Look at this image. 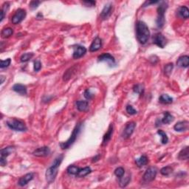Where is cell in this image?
I'll return each instance as SVG.
<instances>
[{
	"instance_id": "cell-1",
	"label": "cell",
	"mask_w": 189,
	"mask_h": 189,
	"mask_svg": "<svg viewBox=\"0 0 189 189\" xmlns=\"http://www.w3.org/2000/svg\"><path fill=\"white\" fill-rule=\"evenodd\" d=\"M63 159H64V155H63V154H61V155L57 157L54 160L53 163L51 165V166L49 167L47 169L45 174V177L47 183H52V182L55 181L56 177H57L58 174V170H59V166H60Z\"/></svg>"
},
{
	"instance_id": "cell-2",
	"label": "cell",
	"mask_w": 189,
	"mask_h": 189,
	"mask_svg": "<svg viewBox=\"0 0 189 189\" xmlns=\"http://www.w3.org/2000/svg\"><path fill=\"white\" fill-rule=\"evenodd\" d=\"M136 33L139 42L142 45H145L149 40L150 36V31L146 24L144 22L138 21L136 25Z\"/></svg>"
},
{
	"instance_id": "cell-3",
	"label": "cell",
	"mask_w": 189,
	"mask_h": 189,
	"mask_svg": "<svg viewBox=\"0 0 189 189\" xmlns=\"http://www.w3.org/2000/svg\"><path fill=\"white\" fill-rule=\"evenodd\" d=\"M168 8V4L166 2H160L157 8V18L156 20L157 26L162 28L165 24V13Z\"/></svg>"
},
{
	"instance_id": "cell-4",
	"label": "cell",
	"mask_w": 189,
	"mask_h": 189,
	"mask_svg": "<svg viewBox=\"0 0 189 189\" xmlns=\"http://www.w3.org/2000/svg\"><path fill=\"white\" fill-rule=\"evenodd\" d=\"M81 127H82V124L80 123H78L77 125L76 126V127H75V129H73V132H72V134L70 135V137H69V138L67 140L66 142L64 143H61L60 144V146L61 148L62 149H68V148L70 147L74 143V142L76 141V138L78 137V135L79 134L80 132H81Z\"/></svg>"
},
{
	"instance_id": "cell-5",
	"label": "cell",
	"mask_w": 189,
	"mask_h": 189,
	"mask_svg": "<svg viewBox=\"0 0 189 189\" xmlns=\"http://www.w3.org/2000/svg\"><path fill=\"white\" fill-rule=\"evenodd\" d=\"M7 126L12 130L17 131V132H25L27 130V127L25 124L21 120H16V119L8 120Z\"/></svg>"
},
{
	"instance_id": "cell-6",
	"label": "cell",
	"mask_w": 189,
	"mask_h": 189,
	"mask_svg": "<svg viewBox=\"0 0 189 189\" xmlns=\"http://www.w3.org/2000/svg\"><path fill=\"white\" fill-rule=\"evenodd\" d=\"M157 169L155 167H150L146 171V172L143 177V180L146 183H149L150 182L153 181L157 176Z\"/></svg>"
},
{
	"instance_id": "cell-7",
	"label": "cell",
	"mask_w": 189,
	"mask_h": 189,
	"mask_svg": "<svg viewBox=\"0 0 189 189\" xmlns=\"http://www.w3.org/2000/svg\"><path fill=\"white\" fill-rule=\"evenodd\" d=\"M25 16H26V11L21 8L18 9L12 17V23L13 25H18L25 19Z\"/></svg>"
},
{
	"instance_id": "cell-8",
	"label": "cell",
	"mask_w": 189,
	"mask_h": 189,
	"mask_svg": "<svg viewBox=\"0 0 189 189\" xmlns=\"http://www.w3.org/2000/svg\"><path fill=\"white\" fill-rule=\"evenodd\" d=\"M136 127V123L134 122H129L127 124L125 129H124L123 132L122 137L124 139H128L132 136V134H133L134 129Z\"/></svg>"
},
{
	"instance_id": "cell-9",
	"label": "cell",
	"mask_w": 189,
	"mask_h": 189,
	"mask_svg": "<svg viewBox=\"0 0 189 189\" xmlns=\"http://www.w3.org/2000/svg\"><path fill=\"white\" fill-rule=\"evenodd\" d=\"M153 42L157 46H158L160 48H163L166 45L167 40L166 37L160 33H158L154 35V38H153Z\"/></svg>"
},
{
	"instance_id": "cell-10",
	"label": "cell",
	"mask_w": 189,
	"mask_h": 189,
	"mask_svg": "<svg viewBox=\"0 0 189 189\" xmlns=\"http://www.w3.org/2000/svg\"><path fill=\"white\" fill-rule=\"evenodd\" d=\"M98 61H105L106 62L110 67H113L115 65V58L110 53H103L102 55L98 56Z\"/></svg>"
},
{
	"instance_id": "cell-11",
	"label": "cell",
	"mask_w": 189,
	"mask_h": 189,
	"mask_svg": "<svg viewBox=\"0 0 189 189\" xmlns=\"http://www.w3.org/2000/svg\"><path fill=\"white\" fill-rule=\"evenodd\" d=\"M33 155L35 157H44L48 156L50 154V148L47 146H43V147L39 148V149H35L33 152Z\"/></svg>"
},
{
	"instance_id": "cell-12",
	"label": "cell",
	"mask_w": 189,
	"mask_h": 189,
	"mask_svg": "<svg viewBox=\"0 0 189 189\" xmlns=\"http://www.w3.org/2000/svg\"><path fill=\"white\" fill-rule=\"evenodd\" d=\"M188 127H189V122L188 120H183V121H180L174 125V130L177 131V132H181L188 130Z\"/></svg>"
},
{
	"instance_id": "cell-13",
	"label": "cell",
	"mask_w": 189,
	"mask_h": 189,
	"mask_svg": "<svg viewBox=\"0 0 189 189\" xmlns=\"http://www.w3.org/2000/svg\"><path fill=\"white\" fill-rule=\"evenodd\" d=\"M86 52V47H84L83 46L78 45L76 46V47H74V52H73V56L74 59H79V58L84 56Z\"/></svg>"
},
{
	"instance_id": "cell-14",
	"label": "cell",
	"mask_w": 189,
	"mask_h": 189,
	"mask_svg": "<svg viewBox=\"0 0 189 189\" xmlns=\"http://www.w3.org/2000/svg\"><path fill=\"white\" fill-rule=\"evenodd\" d=\"M112 5L111 3H109V4H106V5L104 6V8H103L102 10L101 13H100V18L102 19H106L108 17L110 16L112 13Z\"/></svg>"
},
{
	"instance_id": "cell-15",
	"label": "cell",
	"mask_w": 189,
	"mask_h": 189,
	"mask_svg": "<svg viewBox=\"0 0 189 189\" xmlns=\"http://www.w3.org/2000/svg\"><path fill=\"white\" fill-rule=\"evenodd\" d=\"M102 47V40L99 37H96L94 40H93V43L91 44L89 47V51L90 52H96V51L99 50Z\"/></svg>"
},
{
	"instance_id": "cell-16",
	"label": "cell",
	"mask_w": 189,
	"mask_h": 189,
	"mask_svg": "<svg viewBox=\"0 0 189 189\" xmlns=\"http://www.w3.org/2000/svg\"><path fill=\"white\" fill-rule=\"evenodd\" d=\"M33 176H34V174L33 173L27 174H25V176L22 177L19 180L18 184L20 185V186H25V185H26L29 182H30L32 180H33Z\"/></svg>"
},
{
	"instance_id": "cell-17",
	"label": "cell",
	"mask_w": 189,
	"mask_h": 189,
	"mask_svg": "<svg viewBox=\"0 0 189 189\" xmlns=\"http://www.w3.org/2000/svg\"><path fill=\"white\" fill-rule=\"evenodd\" d=\"M113 132H114L113 124L111 123L110 124V127H109V129H108V131H107V132L104 134V136H103V143H102V145H103V146H106V145L110 142V140L112 138Z\"/></svg>"
},
{
	"instance_id": "cell-18",
	"label": "cell",
	"mask_w": 189,
	"mask_h": 189,
	"mask_svg": "<svg viewBox=\"0 0 189 189\" xmlns=\"http://www.w3.org/2000/svg\"><path fill=\"white\" fill-rule=\"evenodd\" d=\"M12 89L14 92L18 93V94L21 95H27L28 93V90H27V87L23 84H20V83H16L14 84L12 87Z\"/></svg>"
},
{
	"instance_id": "cell-19",
	"label": "cell",
	"mask_w": 189,
	"mask_h": 189,
	"mask_svg": "<svg viewBox=\"0 0 189 189\" xmlns=\"http://www.w3.org/2000/svg\"><path fill=\"white\" fill-rule=\"evenodd\" d=\"M177 64L180 67L187 68L189 65V57L188 56H180L177 61Z\"/></svg>"
},
{
	"instance_id": "cell-20",
	"label": "cell",
	"mask_w": 189,
	"mask_h": 189,
	"mask_svg": "<svg viewBox=\"0 0 189 189\" xmlns=\"http://www.w3.org/2000/svg\"><path fill=\"white\" fill-rule=\"evenodd\" d=\"M189 157V147L185 146L181 151H180L178 154V158L180 160H187Z\"/></svg>"
},
{
	"instance_id": "cell-21",
	"label": "cell",
	"mask_w": 189,
	"mask_h": 189,
	"mask_svg": "<svg viewBox=\"0 0 189 189\" xmlns=\"http://www.w3.org/2000/svg\"><path fill=\"white\" fill-rule=\"evenodd\" d=\"M76 67H77L76 66H73V67H70L66 71L65 73L64 74V76H63V80L64 81H68V80L70 79L73 77V76L75 74V73L76 71Z\"/></svg>"
},
{
	"instance_id": "cell-22",
	"label": "cell",
	"mask_w": 189,
	"mask_h": 189,
	"mask_svg": "<svg viewBox=\"0 0 189 189\" xmlns=\"http://www.w3.org/2000/svg\"><path fill=\"white\" fill-rule=\"evenodd\" d=\"M89 103L86 100H78L76 102V106L78 111L80 112H85L87 110Z\"/></svg>"
},
{
	"instance_id": "cell-23",
	"label": "cell",
	"mask_w": 189,
	"mask_h": 189,
	"mask_svg": "<svg viewBox=\"0 0 189 189\" xmlns=\"http://www.w3.org/2000/svg\"><path fill=\"white\" fill-rule=\"evenodd\" d=\"M15 150V148L13 146H8V147H5L4 149H2L0 151V154H1V157L6 158L10 154H12Z\"/></svg>"
},
{
	"instance_id": "cell-24",
	"label": "cell",
	"mask_w": 189,
	"mask_h": 189,
	"mask_svg": "<svg viewBox=\"0 0 189 189\" xmlns=\"http://www.w3.org/2000/svg\"><path fill=\"white\" fill-rule=\"evenodd\" d=\"M178 14L179 16L182 18L188 19L189 16V10L186 6H182L179 8L178 10Z\"/></svg>"
},
{
	"instance_id": "cell-25",
	"label": "cell",
	"mask_w": 189,
	"mask_h": 189,
	"mask_svg": "<svg viewBox=\"0 0 189 189\" xmlns=\"http://www.w3.org/2000/svg\"><path fill=\"white\" fill-rule=\"evenodd\" d=\"M148 163H149V159H148L147 157L145 155H142L135 160L136 165L138 167H143L146 166V164H148Z\"/></svg>"
},
{
	"instance_id": "cell-26",
	"label": "cell",
	"mask_w": 189,
	"mask_h": 189,
	"mask_svg": "<svg viewBox=\"0 0 189 189\" xmlns=\"http://www.w3.org/2000/svg\"><path fill=\"white\" fill-rule=\"evenodd\" d=\"M159 101L162 103H164V104H169V103H171L173 102V98L168 95L163 94L160 97Z\"/></svg>"
},
{
	"instance_id": "cell-27",
	"label": "cell",
	"mask_w": 189,
	"mask_h": 189,
	"mask_svg": "<svg viewBox=\"0 0 189 189\" xmlns=\"http://www.w3.org/2000/svg\"><path fill=\"white\" fill-rule=\"evenodd\" d=\"M173 120H174L173 115H171L168 112H164V117H163V119L161 120V122L163 123L168 124L171 122H172Z\"/></svg>"
},
{
	"instance_id": "cell-28",
	"label": "cell",
	"mask_w": 189,
	"mask_h": 189,
	"mask_svg": "<svg viewBox=\"0 0 189 189\" xmlns=\"http://www.w3.org/2000/svg\"><path fill=\"white\" fill-rule=\"evenodd\" d=\"M91 171L92 170L89 167H85V168H80L77 176L79 177H83L86 176V175H88L89 174L91 173Z\"/></svg>"
},
{
	"instance_id": "cell-29",
	"label": "cell",
	"mask_w": 189,
	"mask_h": 189,
	"mask_svg": "<svg viewBox=\"0 0 189 189\" xmlns=\"http://www.w3.org/2000/svg\"><path fill=\"white\" fill-rule=\"evenodd\" d=\"M13 33V30L11 28H7L3 29L1 32V35L2 38L6 39L9 38L10 36H11Z\"/></svg>"
},
{
	"instance_id": "cell-30",
	"label": "cell",
	"mask_w": 189,
	"mask_h": 189,
	"mask_svg": "<svg viewBox=\"0 0 189 189\" xmlns=\"http://www.w3.org/2000/svg\"><path fill=\"white\" fill-rule=\"evenodd\" d=\"M131 180V177L129 175H127V177H124V175L121 177H120V183H119V185H120V187L122 188H124V187L127 186V185L129 183Z\"/></svg>"
},
{
	"instance_id": "cell-31",
	"label": "cell",
	"mask_w": 189,
	"mask_h": 189,
	"mask_svg": "<svg viewBox=\"0 0 189 189\" xmlns=\"http://www.w3.org/2000/svg\"><path fill=\"white\" fill-rule=\"evenodd\" d=\"M80 168H78V166H74V165H71L67 168V171L69 174L71 175H77L78 171H79Z\"/></svg>"
},
{
	"instance_id": "cell-32",
	"label": "cell",
	"mask_w": 189,
	"mask_h": 189,
	"mask_svg": "<svg viewBox=\"0 0 189 189\" xmlns=\"http://www.w3.org/2000/svg\"><path fill=\"white\" fill-rule=\"evenodd\" d=\"M173 172V168L171 166H166L161 168L160 173L163 176H168Z\"/></svg>"
},
{
	"instance_id": "cell-33",
	"label": "cell",
	"mask_w": 189,
	"mask_h": 189,
	"mask_svg": "<svg viewBox=\"0 0 189 189\" xmlns=\"http://www.w3.org/2000/svg\"><path fill=\"white\" fill-rule=\"evenodd\" d=\"M174 68V64L172 63H169V64H166L164 67V73L166 76H170Z\"/></svg>"
},
{
	"instance_id": "cell-34",
	"label": "cell",
	"mask_w": 189,
	"mask_h": 189,
	"mask_svg": "<svg viewBox=\"0 0 189 189\" xmlns=\"http://www.w3.org/2000/svg\"><path fill=\"white\" fill-rule=\"evenodd\" d=\"M157 134L161 137V143H162L166 144L168 142V136H167V134L165 133L163 131H162V130H160H160L157 131Z\"/></svg>"
},
{
	"instance_id": "cell-35",
	"label": "cell",
	"mask_w": 189,
	"mask_h": 189,
	"mask_svg": "<svg viewBox=\"0 0 189 189\" xmlns=\"http://www.w3.org/2000/svg\"><path fill=\"white\" fill-rule=\"evenodd\" d=\"M33 57V52H27V53L23 54V55L21 56L20 61H21L22 62H27V61H30Z\"/></svg>"
},
{
	"instance_id": "cell-36",
	"label": "cell",
	"mask_w": 189,
	"mask_h": 189,
	"mask_svg": "<svg viewBox=\"0 0 189 189\" xmlns=\"http://www.w3.org/2000/svg\"><path fill=\"white\" fill-rule=\"evenodd\" d=\"M134 93H137L140 95H142L144 93V86L142 84H136L133 88Z\"/></svg>"
},
{
	"instance_id": "cell-37",
	"label": "cell",
	"mask_w": 189,
	"mask_h": 189,
	"mask_svg": "<svg viewBox=\"0 0 189 189\" xmlns=\"http://www.w3.org/2000/svg\"><path fill=\"white\" fill-rule=\"evenodd\" d=\"M124 174H125V170L123 167H118L115 170V174L119 178L123 176Z\"/></svg>"
},
{
	"instance_id": "cell-38",
	"label": "cell",
	"mask_w": 189,
	"mask_h": 189,
	"mask_svg": "<svg viewBox=\"0 0 189 189\" xmlns=\"http://www.w3.org/2000/svg\"><path fill=\"white\" fill-rule=\"evenodd\" d=\"M11 59H6V60H2L1 64H0V67H1V69L8 67V66L11 64Z\"/></svg>"
},
{
	"instance_id": "cell-39",
	"label": "cell",
	"mask_w": 189,
	"mask_h": 189,
	"mask_svg": "<svg viewBox=\"0 0 189 189\" xmlns=\"http://www.w3.org/2000/svg\"><path fill=\"white\" fill-rule=\"evenodd\" d=\"M127 112H128V114H129V115H136V114L137 113V110H134V107L132 106H131V105H127Z\"/></svg>"
},
{
	"instance_id": "cell-40",
	"label": "cell",
	"mask_w": 189,
	"mask_h": 189,
	"mask_svg": "<svg viewBox=\"0 0 189 189\" xmlns=\"http://www.w3.org/2000/svg\"><path fill=\"white\" fill-rule=\"evenodd\" d=\"M83 95H84L85 98L87 100H91L92 98L94 97V95L93 94V93L90 92V90L89 89H86L84 91V93H83Z\"/></svg>"
},
{
	"instance_id": "cell-41",
	"label": "cell",
	"mask_w": 189,
	"mask_h": 189,
	"mask_svg": "<svg viewBox=\"0 0 189 189\" xmlns=\"http://www.w3.org/2000/svg\"><path fill=\"white\" fill-rule=\"evenodd\" d=\"M41 68H42V64H41L40 61L39 60L35 61V62H34V70H35V72H38V71L40 70Z\"/></svg>"
},
{
	"instance_id": "cell-42",
	"label": "cell",
	"mask_w": 189,
	"mask_h": 189,
	"mask_svg": "<svg viewBox=\"0 0 189 189\" xmlns=\"http://www.w3.org/2000/svg\"><path fill=\"white\" fill-rule=\"evenodd\" d=\"M40 3H41V2H39V1H32V2H30V8H31V9H33V10L35 9V8H38V6L39 5V4H40Z\"/></svg>"
},
{
	"instance_id": "cell-43",
	"label": "cell",
	"mask_w": 189,
	"mask_h": 189,
	"mask_svg": "<svg viewBox=\"0 0 189 189\" xmlns=\"http://www.w3.org/2000/svg\"><path fill=\"white\" fill-rule=\"evenodd\" d=\"M82 3L86 7H94L96 4L95 1H83Z\"/></svg>"
},
{
	"instance_id": "cell-44",
	"label": "cell",
	"mask_w": 189,
	"mask_h": 189,
	"mask_svg": "<svg viewBox=\"0 0 189 189\" xmlns=\"http://www.w3.org/2000/svg\"><path fill=\"white\" fill-rule=\"evenodd\" d=\"M0 164H1V166H6V164H7L6 158L0 157Z\"/></svg>"
},
{
	"instance_id": "cell-45",
	"label": "cell",
	"mask_w": 189,
	"mask_h": 189,
	"mask_svg": "<svg viewBox=\"0 0 189 189\" xmlns=\"http://www.w3.org/2000/svg\"><path fill=\"white\" fill-rule=\"evenodd\" d=\"M158 2H158V1H148V2H146L144 3V5H143V7H146V5H151V4H156V3H158Z\"/></svg>"
},
{
	"instance_id": "cell-46",
	"label": "cell",
	"mask_w": 189,
	"mask_h": 189,
	"mask_svg": "<svg viewBox=\"0 0 189 189\" xmlns=\"http://www.w3.org/2000/svg\"><path fill=\"white\" fill-rule=\"evenodd\" d=\"M1 83H3V82H4V80H5V78H4V76H1Z\"/></svg>"
}]
</instances>
